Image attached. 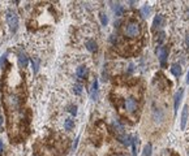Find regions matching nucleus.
Here are the masks:
<instances>
[{
  "label": "nucleus",
  "mask_w": 189,
  "mask_h": 156,
  "mask_svg": "<svg viewBox=\"0 0 189 156\" xmlns=\"http://www.w3.org/2000/svg\"><path fill=\"white\" fill-rule=\"evenodd\" d=\"M74 126V121L72 119H67L64 121V129L65 130H72Z\"/></svg>",
  "instance_id": "dca6fc26"
},
{
  "label": "nucleus",
  "mask_w": 189,
  "mask_h": 156,
  "mask_svg": "<svg viewBox=\"0 0 189 156\" xmlns=\"http://www.w3.org/2000/svg\"><path fill=\"white\" fill-rule=\"evenodd\" d=\"M32 67H33V73L37 74L39 69V60L38 59H32Z\"/></svg>",
  "instance_id": "f3484780"
},
{
  "label": "nucleus",
  "mask_w": 189,
  "mask_h": 156,
  "mask_svg": "<svg viewBox=\"0 0 189 156\" xmlns=\"http://www.w3.org/2000/svg\"><path fill=\"white\" fill-rule=\"evenodd\" d=\"M143 156H151V145L147 143L143 148Z\"/></svg>",
  "instance_id": "6ab92c4d"
},
{
  "label": "nucleus",
  "mask_w": 189,
  "mask_h": 156,
  "mask_svg": "<svg viewBox=\"0 0 189 156\" xmlns=\"http://www.w3.org/2000/svg\"><path fill=\"white\" fill-rule=\"evenodd\" d=\"M132 147H133V155H137V147H138V137L132 138Z\"/></svg>",
  "instance_id": "a211bd4d"
},
{
  "label": "nucleus",
  "mask_w": 189,
  "mask_h": 156,
  "mask_svg": "<svg viewBox=\"0 0 189 156\" xmlns=\"http://www.w3.org/2000/svg\"><path fill=\"white\" fill-rule=\"evenodd\" d=\"M78 141H80V138H76L74 139V142H73V145H72V151H76V148H77V145H78Z\"/></svg>",
  "instance_id": "393cba45"
},
{
  "label": "nucleus",
  "mask_w": 189,
  "mask_h": 156,
  "mask_svg": "<svg viewBox=\"0 0 189 156\" xmlns=\"http://www.w3.org/2000/svg\"><path fill=\"white\" fill-rule=\"evenodd\" d=\"M100 21H102V25L103 26H107V24H108V17L104 15V13H100Z\"/></svg>",
  "instance_id": "4be33fe9"
},
{
  "label": "nucleus",
  "mask_w": 189,
  "mask_h": 156,
  "mask_svg": "<svg viewBox=\"0 0 189 156\" xmlns=\"http://www.w3.org/2000/svg\"><path fill=\"white\" fill-rule=\"evenodd\" d=\"M2 125H3V117L0 116V128H2Z\"/></svg>",
  "instance_id": "c85d7f7f"
},
{
  "label": "nucleus",
  "mask_w": 189,
  "mask_h": 156,
  "mask_svg": "<svg viewBox=\"0 0 189 156\" xmlns=\"http://www.w3.org/2000/svg\"><path fill=\"white\" fill-rule=\"evenodd\" d=\"M171 73L175 76V77H179L181 74V67H180V64H172L171 65Z\"/></svg>",
  "instance_id": "f8f14e48"
},
{
  "label": "nucleus",
  "mask_w": 189,
  "mask_h": 156,
  "mask_svg": "<svg viewBox=\"0 0 189 156\" xmlns=\"http://www.w3.org/2000/svg\"><path fill=\"white\" fill-rule=\"evenodd\" d=\"M149 13H150V7H149V5H143V7H142V9H141V15H142V17H147Z\"/></svg>",
  "instance_id": "aec40b11"
},
{
  "label": "nucleus",
  "mask_w": 189,
  "mask_h": 156,
  "mask_svg": "<svg viewBox=\"0 0 189 156\" xmlns=\"http://www.w3.org/2000/svg\"><path fill=\"white\" fill-rule=\"evenodd\" d=\"M68 112L71 113L72 116H76L77 115V107L76 106H69L68 107Z\"/></svg>",
  "instance_id": "5701e85b"
},
{
  "label": "nucleus",
  "mask_w": 189,
  "mask_h": 156,
  "mask_svg": "<svg viewBox=\"0 0 189 156\" xmlns=\"http://www.w3.org/2000/svg\"><path fill=\"white\" fill-rule=\"evenodd\" d=\"M110 41H111L112 44H116V43H117V38H115V35H111V38H110Z\"/></svg>",
  "instance_id": "a878e982"
},
{
  "label": "nucleus",
  "mask_w": 189,
  "mask_h": 156,
  "mask_svg": "<svg viewBox=\"0 0 189 156\" xmlns=\"http://www.w3.org/2000/svg\"><path fill=\"white\" fill-rule=\"evenodd\" d=\"M133 69H134L133 64H130V65H129V69H128V73H132V72H133Z\"/></svg>",
  "instance_id": "bb28decb"
},
{
  "label": "nucleus",
  "mask_w": 189,
  "mask_h": 156,
  "mask_svg": "<svg viewBox=\"0 0 189 156\" xmlns=\"http://www.w3.org/2000/svg\"><path fill=\"white\" fill-rule=\"evenodd\" d=\"M17 59H19V64H20V67H21V68H26V67H28V64H29V57L26 56V54H25V52H24L22 50H20V51H19Z\"/></svg>",
  "instance_id": "39448f33"
},
{
  "label": "nucleus",
  "mask_w": 189,
  "mask_h": 156,
  "mask_svg": "<svg viewBox=\"0 0 189 156\" xmlns=\"http://www.w3.org/2000/svg\"><path fill=\"white\" fill-rule=\"evenodd\" d=\"M183 95H184V90L183 89H180L177 93H176V95H175V103H174V112L176 113L177 112V109H179V104H180V102H181V99H183Z\"/></svg>",
  "instance_id": "6e6552de"
},
{
  "label": "nucleus",
  "mask_w": 189,
  "mask_h": 156,
  "mask_svg": "<svg viewBox=\"0 0 189 156\" xmlns=\"http://www.w3.org/2000/svg\"><path fill=\"white\" fill-rule=\"evenodd\" d=\"M188 113H189V107L185 106L183 108V112H181V120H180V128L181 130L185 129L187 126V122H188Z\"/></svg>",
  "instance_id": "0eeeda50"
},
{
  "label": "nucleus",
  "mask_w": 189,
  "mask_h": 156,
  "mask_svg": "<svg viewBox=\"0 0 189 156\" xmlns=\"http://www.w3.org/2000/svg\"><path fill=\"white\" fill-rule=\"evenodd\" d=\"M76 74H77V77L80 78V80H83V78L86 77V74H87V68L85 67V65H81V67L77 69Z\"/></svg>",
  "instance_id": "9b49d317"
},
{
  "label": "nucleus",
  "mask_w": 189,
  "mask_h": 156,
  "mask_svg": "<svg viewBox=\"0 0 189 156\" xmlns=\"http://www.w3.org/2000/svg\"><path fill=\"white\" fill-rule=\"evenodd\" d=\"M86 48L89 50L90 52H95L96 51V43H95V41H93V39H89V41L86 42Z\"/></svg>",
  "instance_id": "2eb2a0df"
},
{
  "label": "nucleus",
  "mask_w": 189,
  "mask_h": 156,
  "mask_svg": "<svg viewBox=\"0 0 189 156\" xmlns=\"http://www.w3.org/2000/svg\"><path fill=\"white\" fill-rule=\"evenodd\" d=\"M7 64V54H4L2 57H0V68H4Z\"/></svg>",
  "instance_id": "b1692460"
},
{
  "label": "nucleus",
  "mask_w": 189,
  "mask_h": 156,
  "mask_svg": "<svg viewBox=\"0 0 189 156\" xmlns=\"http://www.w3.org/2000/svg\"><path fill=\"white\" fill-rule=\"evenodd\" d=\"M73 93L76 94V95H80V94L82 93V86L78 85V83H76V85L73 86Z\"/></svg>",
  "instance_id": "412c9836"
},
{
  "label": "nucleus",
  "mask_w": 189,
  "mask_h": 156,
  "mask_svg": "<svg viewBox=\"0 0 189 156\" xmlns=\"http://www.w3.org/2000/svg\"><path fill=\"white\" fill-rule=\"evenodd\" d=\"M91 96H93L94 100H96V98H98V80L93 81V87H91Z\"/></svg>",
  "instance_id": "ddd939ff"
},
{
  "label": "nucleus",
  "mask_w": 189,
  "mask_h": 156,
  "mask_svg": "<svg viewBox=\"0 0 189 156\" xmlns=\"http://www.w3.org/2000/svg\"><path fill=\"white\" fill-rule=\"evenodd\" d=\"M3 150V142H2V139H0V151Z\"/></svg>",
  "instance_id": "c756f323"
},
{
  "label": "nucleus",
  "mask_w": 189,
  "mask_h": 156,
  "mask_svg": "<svg viewBox=\"0 0 189 156\" xmlns=\"http://www.w3.org/2000/svg\"><path fill=\"white\" fill-rule=\"evenodd\" d=\"M113 12H115V15L117 17H120V16H123V13H124V8H123L121 4L116 3L115 5H113Z\"/></svg>",
  "instance_id": "4468645a"
},
{
  "label": "nucleus",
  "mask_w": 189,
  "mask_h": 156,
  "mask_svg": "<svg viewBox=\"0 0 189 156\" xmlns=\"http://www.w3.org/2000/svg\"><path fill=\"white\" fill-rule=\"evenodd\" d=\"M112 126H113V130L116 133V138L120 141L124 146H129L132 143V138L129 135H127L125 132H124V126L119 122V121H113L112 122Z\"/></svg>",
  "instance_id": "f257e3e1"
},
{
  "label": "nucleus",
  "mask_w": 189,
  "mask_h": 156,
  "mask_svg": "<svg viewBox=\"0 0 189 156\" xmlns=\"http://www.w3.org/2000/svg\"><path fill=\"white\" fill-rule=\"evenodd\" d=\"M185 82H187V83H189V72H188V76H187V81H185Z\"/></svg>",
  "instance_id": "7c9ffc66"
},
{
  "label": "nucleus",
  "mask_w": 189,
  "mask_h": 156,
  "mask_svg": "<svg viewBox=\"0 0 189 156\" xmlns=\"http://www.w3.org/2000/svg\"><path fill=\"white\" fill-rule=\"evenodd\" d=\"M188 156H189V151H188Z\"/></svg>",
  "instance_id": "2f4dec72"
},
{
  "label": "nucleus",
  "mask_w": 189,
  "mask_h": 156,
  "mask_svg": "<svg viewBox=\"0 0 189 156\" xmlns=\"http://www.w3.org/2000/svg\"><path fill=\"white\" fill-rule=\"evenodd\" d=\"M185 43H187V46L189 47V34L187 35V39H185Z\"/></svg>",
  "instance_id": "cd10ccee"
},
{
  "label": "nucleus",
  "mask_w": 189,
  "mask_h": 156,
  "mask_svg": "<svg viewBox=\"0 0 189 156\" xmlns=\"http://www.w3.org/2000/svg\"><path fill=\"white\" fill-rule=\"evenodd\" d=\"M153 119L155 122H160L162 119H163V112H162V109H157V108H154L153 111Z\"/></svg>",
  "instance_id": "9d476101"
},
{
  "label": "nucleus",
  "mask_w": 189,
  "mask_h": 156,
  "mask_svg": "<svg viewBox=\"0 0 189 156\" xmlns=\"http://www.w3.org/2000/svg\"><path fill=\"white\" fill-rule=\"evenodd\" d=\"M124 33L128 38H137L140 35V25L134 22V21H130V22L125 25Z\"/></svg>",
  "instance_id": "f03ea898"
},
{
  "label": "nucleus",
  "mask_w": 189,
  "mask_h": 156,
  "mask_svg": "<svg viewBox=\"0 0 189 156\" xmlns=\"http://www.w3.org/2000/svg\"><path fill=\"white\" fill-rule=\"evenodd\" d=\"M7 24L9 26V30L12 33H16L19 29V17L12 9L7 11Z\"/></svg>",
  "instance_id": "7ed1b4c3"
},
{
  "label": "nucleus",
  "mask_w": 189,
  "mask_h": 156,
  "mask_svg": "<svg viewBox=\"0 0 189 156\" xmlns=\"http://www.w3.org/2000/svg\"><path fill=\"white\" fill-rule=\"evenodd\" d=\"M162 24H163V16L162 15L155 16V18L153 21V30H157L158 28H160Z\"/></svg>",
  "instance_id": "1a4fd4ad"
},
{
  "label": "nucleus",
  "mask_w": 189,
  "mask_h": 156,
  "mask_svg": "<svg viewBox=\"0 0 189 156\" xmlns=\"http://www.w3.org/2000/svg\"><path fill=\"white\" fill-rule=\"evenodd\" d=\"M124 108H125V111L128 112V113H134V112L138 109V103H137V100H136L134 98L129 96V98L125 99Z\"/></svg>",
  "instance_id": "20e7f679"
},
{
  "label": "nucleus",
  "mask_w": 189,
  "mask_h": 156,
  "mask_svg": "<svg viewBox=\"0 0 189 156\" xmlns=\"http://www.w3.org/2000/svg\"><path fill=\"white\" fill-rule=\"evenodd\" d=\"M157 52H158V57H159L160 64L164 67V65H166V61H167V55H168V52H167V48H166V47H159V48L157 50Z\"/></svg>",
  "instance_id": "423d86ee"
}]
</instances>
